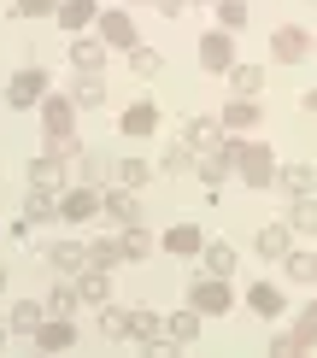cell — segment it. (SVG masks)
Returning <instances> with one entry per match:
<instances>
[{
    "mask_svg": "<svg viewBox=\"0 0 317 358\" xmlns=\"http://www.w3.org/2000/svg\"><path fill=\"white\" fill-rule=\"evenodd\" d=\"M188 306L194 311H211V317H230V306H235V294H230V282H223V276H194L188 282Z\"/></svg>",
    "mask_w": 317,
    "mask_h": 358,
    "instance_id": "obj_1",
    "label": "cell"
},
{
    "mask_svg": "<svg viewBox=\"0 0 317 358\" xmlns=\"http://www.w3.org/2000/svg\"><path fill=\"white\" fill-rule=\"evenodd\" d=\"M6 100H12V106H18V112L41 106V100H48V71H41V65H24L18 77L6 83Z\"/></svg>",
    "mask_w": 317,
    "mask_h": 358,
    "instance_id": "obj_2",
    "label": "cell"
},
{
    "mask_svg": "<svg viewBox=\"0 0 317 358\" xmlns=\"http://www.w3.org/2000/svg\"><path fill=\"white\" fill-rule=\"evenodd\" d=\"M235 165H241V176H247V188H270V182H276V159H270V147H241V159H235Z\"/></svg>",
    "mask_w": 317,
    "mask_h": 358,
    "instance_id": "obj_3",
    "label": "cell"
},
{
    "mask_svg": "<svg viewBox=\"0 0 317 358\" xmlns=\"http://www.w3.org/2000/svg\"><path fill=\"white\" fill-rule=\"evenodd\" d=\"M100 41H106V48H141L135 18H129V12H100Z\"/></svg>",
    "mask_w": 317,
    "mask_h": 358,
    "instance_id": "obj_4",
    "label": "cell"
},
{
    "mask_svg": "<svg viewBox=\"0 0 317 358\" xmlns=\"http://www.w3.org/2000/svg\"><path fill=\"white\" fill-rule=\"evenodd\" d=\"M288 235H294V223H265V229L253 235V252H259V259H288L294 252Z\"/></svg>",
    "mask_w": 317,
    "mask_h": 358,
    "instance_id": "obj_5",
    "label": "cell"
},
{
    "mask_svg": "<svg viewBox=\"0 0 317 358\" xmlns=\"http://www.w3.org/2000/svg\"><path fill=\"white\" fill-rule=\"evenodd\" d=\"M200 65H206V71H235V41H230V29H211V36L200 41Z\"/></svg>",
    "mask_w": 317,
    "mask_h": 358,
    "instance_id": "obj_6",
    "label": "cell"
},
{
    "mask_svg": "<svg viewBox=\"0 0 317 358\" xmlns=\"http://www.w3.org/2000/svg\"><path fill=\"white\" fill-rule=\"evenodd\" d=\"M270 48H276L282 65H300V59L311 53V36H306V29H294V24H282L276 36H270Z\"/></svg>",
    "mask_w": 317,
    "mask_h": 358,
    "instance_id": "obj_7",
    "label": "cell"
},
{
    "mask_svg": "<svg viewBox=\"0 0 317 358\" xmlns=\"http://www.w3.org/2000/svg\"><path fill=\"white\" fill-rule=\"evenodd\" d=\"M100 206H106V200H100L94 188H71L65 200H59V217H65V223H88V217L100 212Z\"/></svg>",
    "mask_w": 317,
    "mask_h": 358,
    "instance_id": "obj_8",
    "label": "cell"
},
{
    "mask_svg": "<svg viewBox=\"0 0 317 358\" xmlns=\"http://www.w3.org/2000/svg\"><path fill=\"white\" fill-rule=\"evenodd\" d=\"M36 347H41V352H71V347H77V329H71V317H48V323L36 329Z\"/></svg>",
    "mask_w": 317,
    "mask_h": 358,
    "instance_id": "obj_9",
    "label": "cell"
},
{
    "mask_svg": "<svg viewBox=\"0 0 317 358\" xmlns=\"http://www.w3.org/2000/svg\"><path fill=\"white\" fill-rule=\"evenodd\" d=\"M159 247H164V252H183V259H188V252H200V247H206V235L194 229V223H171V229L159 235Z\"/></svg>",
    "mask_w": 317,
    "mask_h": 358,
    "instance_id": "obj_10",
    "label": "cell"
},
{
    "mask_svg": "<svg viewBox=\"0 0 317 358\" xmlns=\"http://www.w3.org/2000/svg\"><path fill=\"white\" fill-rule=\"evenodd\" d=\"M183 136H188L194 147H200V153H211V147H223V141H230L218 117H188V124H183Z\"/></svg>",
    "mask_w": 317,
    "mask_h": 358,
    "instance_id": "obj_11",
    "label": "cell"
},
{
    "mask_svg": "<svg viewBox=\"0 0 317 358\" xmlns=\"http://www.w3.org/2000/svg\"><path fill=\"white\" fill-rule=\"evenodd\" d=\"M106 200V212L118 217V229H129V223H141V200H135L129 188H112V194H100Z\"/></svg>",
    "mask_w": 317,
    "mask_h": 358,
    "instance_id": "obj_12",
    "label": "cell"
},
{
    "mask_svg": "<svg viewBox=\"0 0 317 358\" xmlns=\"http://www.w3.org/2000/svg\"><path fill=\"white\" fill-rule=\"evenodd\" d=\"M71 100H77L83 112H94L100 100H106V83H100V71H77V83H71Z\"/></svg>",
    "mask_w": 317,
    "mask_h": 358,
    "instance_id": "obj_13",
    "label": "cell"
},
{
    "mask_svg": "<svg viewBox=\"0 0 317 358\" xmlns=\"http://www.w3.org/2000/svg\"><path fill=\"white\" fill-rule=\"evenodd\" d=\"M71 112H77V100H41V124H48V136H77V129H71Z\"/></svg>",
    "mask_w": 317,
    "mask_h": 358,
    "instance_id": "obj_14",
    "label": "cell"
},
{
    "mask_svg": "<svg viewBox=\"0 0 317 358\" xmlns=\"http://www.w3.org/2000/svg\"><path fill=\"white\" fill-rule=\"evenodd\" d=\"M276 182H282V194L306 200V194L317 188V171H311V165H282V171H276Z\"/></svg>",
    "mask_w": 317,
    "mask_h": 358,
    "instance_id": "obj_15",
    "label": "cell"
},
{
    "mask_svg": "<svg viewBox=\"0 0 317 358\" xmlns=\"http://www.w3.org/2000/svg\"><path fill=\"white\" fill-rule=\"evenodd\" d=\"M29 188H65V159H29Z\"/></svg>",
    "mask_w": 317,
    "mask_h": 358,
    "instance_id": "obj_16",
    "label": "cell"
},
{
    "mask_svg": "<svg viewBox=\"0 0 317 358\" xmlns=\"http://www.w3.org/2000/svg\"><path fill=\"white\" fill-rule=\"evenodd\" d=\"M94 18H100V6H94V0H59V24H65V29H77V36H83V29L94 24Z\"/></svg>",
    "mask_w": 317,
    "mask_h": 358,
    "instance_id": "obj_17",
    "label": "cell"
},
{
    "mask_svg": "<svg viewBox=\"0 0 317 358\" xmlns=\"http://www.w3.org/2000/svg\"><path fill=\"white\" fill-rule=\"evenodd\" d=\"M153 129H159V106L153 100H135L124 112V136H153Z\"/></svg>",
    "mask_w": 317,
    "mask_h": 358,
    "instance_id": "obj_18",
    "label": "cell"
},
{
    "mask_svg": "<svg viewBox=\"0 0 317 358\" xmlns=\"http://www.w3.org/2000/svg\"><path fill=\"white\" fill-rule=\"evenodd\" d=\"M77 306H83V288H77V282H53V288H48V311H53V317H71Z\"/></svg>",
    "mask_w": 317,
    "mask_h": 358,
    "instance_id": "obj_19",
    "label": "cell"
},
{
    "mask_svg": "<svg viewBox=\"0 0 317 358\" xmlns=\"http://www.w3.org/2000/svg\"><path fill=\"white\" fill-rule=\"evenodd\" d=\"M24 217H29V223H48V217H59L53 188H29V194H24Z\"/></svg>",
    "mask_w": 317,
    "mask_h": 358,
    "instance_id": "obj_20",
    "label": "cell"
},
{
    "mask_svg": "<svg viewBox=\"0 0 317 358\" xmlns=\"http://www.w3.org/2000/svg\"><path fill=\"white\" fill-rule=\"evenodd\" d=\"M48 259L59 264V271H83V264H88V247H83V241H53Z\"/></svg>",
    "mask_w": 317,
    "mask_h": 358,
    "instance_id": "obj_21",
    "label": "cell"
},
{
    "mask_svg": "<svg viewBox=\"0 0 317 358\" xmlns=\"http://www.w3.org/2000/svg\"><path fill=\"white\" fill-rule=\"evenodd\" d=\"M77 288H83V300H88V306H106V294H112V282H106V271H100V264H88V271L77 276Z\"/></svg>",
    "mask_w": 317,
    "mask_h": 358,
    "instance_id": "obj_22",
    "label": "cell"
},
{
    "mask_svg": "<svg viewBox=\"0 0 317 358\" xmlns=\"http://www.w3.org/2000/svg\"><path fill=\"white\" fill-rule=\"evenodd\" d=\"M71 65H77V71H100L106 65V48L88 41V36H77V41H71Z\"/></svg>",
    "mask_w": 317,
    "mask_h": 358,
    "instance_id": "obj_23",
    "label": "cell"
},
{
    "mask_svg": "<svg viewBox=\"0 0 317 358\" xmlns=\"http://www.w3.org/2000/svg\"><path fill=\"white\" fill-rule=\"evenodd\" d=\"M164 335H171V341H176V347H188V341H194V335H200V311H194V306H188V311H176V317H171V323H164Z\"/></svg>",
    "mask_w": 317,
    "mask_h": 358,
    "instance_id": "obj_24",
    "label": "cell"
},
{
    "mask_svg": "<svg viewBox=\"0 0 317 358\" xmlns=\"http://www.w3.org/2000/svg\"><path fill=\"white\" fill-rule=\"evenodd\" d=\"M218 124H223V129H253V124H259V106H253V100H230Z\"/></svg>",
    "mask_w": 317,
    "mask_h": 358,
    "instance_id": "obj_25",
    "label": "cell"
},
{
    "mask_svg": "<svg viewBox=\"0 0 317 358\" xmlns=\"http://www.w3.org/2000/svg\"><path fill=\"white\" fill-rule=\"evenodd\" d=\"M159 329H164L159 311H147V306H135V311H129V341H153Z\"/></svg>",
    "mask_w": 317,
    "mask_h": 358,
    "instance_id": "obj_26",
    "label": "cell"
},
{
    "mask_svg": "<svg viewBox=\"0 0 317 358\" xmlns=\"http://www.w3.org/2000/svg\"><path fill=\"white\" fill-rule=\"evenodd\" d=\"M41 323H48V317H41L36 300H18V306H12V329H18V335H36Z\"/></svg>",
    "mask_w": 317,
    "mask_h": 358,
    "instance_id": "obj_27",
    "label": "cell"
},
{
    "mask_svg": "<svg viewBox=\"0 0 317 358\" xmlns=\"http://www.w3.org/2000/svg\"><path fill=\"white\" fill-rule=\"evenodd\" d=\"M288 341H294V352H311V347H317V306H311V311H300V323H294V335H288Z\"/></svg>",
    "mask_w": 317,
    "mask_h": 358,
    "instance_id": "obj_28",
    "label": "cell"
},
{
    "mask_svg": "<svg viewBox=\"0 0 317 358\" xmlns=\"http://www.w3.org/2000/svg\"><path fill=\"white\" fill-rule=\"evenodd\" d=\"M200 252H206V271H211V276H230V271H235V247L211 241V247H200Z\"/></svg>",
    "mask_w": 317,
    "mask_h": 358,
    "instance_id": "obj_29",
    "label": "cell"
},
{
    "mask_svg": "<svg viewBox=\"0 0 317 358\" xmlns=\"http://www.w3.org/2000/svg\"><path fill=\"white\" fill-rule=\"evenodd\" d=\"M247 306H253V311H259V317H276V311H282V294H276V288H270V282H259V288H253V294H247Z\"/></svg>",
    "mask_w": 317,
    "mask_h": 358,
    "instance_id": "obj_30",
    "label": "cell"
},
{
    "mask_svg": "<svg viewBox=\"0 0 317 358\" xmlns=\"http://www.w3.org/2000/svg\"><path fill=\"white\" fill-rule=\"evenodd\" d=\"M100 335H106V341H124V335H129V311L106 306V311H100Z\"/></svg>",
    "mask_w": 317,
    "mask_h": 358,
    "instance_id": "obj_31",
    "label": "cell"
},
{
    "mask_svg": "<svg viewBox=\"0 0 317 358\" xmlns=\"http://www.w3.org/2000/svg\"><path fill=\"white\" fill-rule=\"evenodd\" d=\"M129 71H135V77H159L164 59H159L153 48H129Z\"/></svg>",
    "mask_w": 317,
    "mask_h": 358,
    "instance_id": "obj_32",
    "label": "cell"
},
{
    "mask_svg": "<svg viewBox=\"0 0 317 358\" xmlns=\"http://www.w3.org/2000/svg\"><path fill=\"white\" fill-rule=\"evenodd\" d=\"M230 83H235V94H259V88H265V71H259V65H235Z\"/></svg>",
    "mask_w": 317,
    "mask_h": 358,
    "instance_id": "obj_33",
    "label": "cell"
},
{
    "mask_svg": "<svg viewBox=\"0 0 317 358\" xmlns=\"http://www.w3.org/2000/svg\"><path fill=\"white\" fill-rule=\"evenodd\" d=\"M88 264H100V271H106V264H124V247H118V235H112V241H88Z\"/></svg>",
    "mask_w": 317,
    "mask_h": 358,
    "instance_id": "obj_34",
    "label": "cell"
},
{
    "mask_svg": "<svg viewBox=\"0 0 317 358\" xmlns=\"http://www.w3.org/2000/svg\"><path fill=\"white\" fill-rule=\"evenodd\" d=\"M12 18H59V0H12Z\"/></svg>",
    "mask_w": 317,
    "mask_h": 358,
    "instance_id": "obj_35",
    "label": "cell"
},
{
    "mask_svg": "<svg viewBox=\"0 0 317 358\" xmlns=\"http://www.w3.org/2000/svg\"><path fill=\"white\" fill-rule=\"evenodd\" d=\"M282 264H288V276H294V282H317V252H288Z\"/></svg>",
    "mask_w": 317,
    "mask_h": 358,
    "instance_id": "obj_36",
    "label": "cell"
},
{
    "mask_svg": "<svg viewBox=\"0 0 317 358\" xmlns=\"http://www.w3.org/2000/svg\"><path fill=\"white\" fill-rule=\"evenodd\" d=\"M294 229L300 235H317V200L306 194V200H294Z\"/></svg>",
    "mask_w": 317,
    "mask_h": 358,
    "instance_id": "obj_37",
    "label": "cell"
},
{
    "mask_svg": "<svg viewBox=\"0 0 317 358\" xmlns=\"http://www.w3.org/2000/svg\"><path fill=\"white\" fill-rule=\"evenodd\" d=\"M194 165V147H183V141H171V147H164V171H171V176H183Z\"/></svg>",
    "mask_w": 317,
    "mask_h": 358,
    "instance_id": "obj_38",
    "label": "cell"
},
{
    "mask_svg": "<svg viewBox=\"0 0 317 358\" xmlns=\"http://www.w3.org/2000/svg\"><path fill=\"white\" fill-rule=\"evenodd\" d=\"M118 247H124V259L135 264V259H147V235H135V223L129 229H118Z\"/></svg>",
    "mask_w": 317,
    "mask_h": 358,
    "instance_id": "obj_39",
    "label": "cell"
},
{
    "mask_svg": "<svg viewBox=\"0 0 317 358\" xmlns=\"http://www.w3.org/2000/svg\"><path fill=\"white\" fill-rule=\"evenodd\" d=\"M118 182H124V188H141V182H147V165H141V159H118Z\"/></svg>",
    "mask_w": 317,
    "mask_h": 358,
    "instance_id": "obj_40",
    "label": "cell"
},
{
    "mask_svg": "<svg viewBox=\"0 0 317 358\" xmlns=\"http://www.w3.org/2000/svg\"><path fill=\"white\" fill-rule=\"evenodd\" d=\"M218 18H223V29H241L247 24V6L241 0H218Z\"/></svg>",
    "mask_w": 317,
    "mask_h": 358,
    "instance_id": "obj_41",
    "label": "cell"
},
{
    "mask_svg": "<svg viewBox=\"0 0 317 358\" xmlns=\"http://www.w3.org/2000/svg\"><path fill=\"white\" fill-rule=\"evenodd\" d=\"M48 141H53V159H77V153H83L77 136H48Z\"/></svg>",
    "mask_w": 317,
    "mask_h": 358,
    "instance_id": "obj_42",
    "label": "cell"
},
{
    "mask_svg": "<svg viewBox=\"0 0 317 358\" xmlns=\"http://www.w3.org/2000/svg\"><path fill=\"white\" fill-rule=\"evenodd\" d=\"M300 106H306V112L317 117V88H306V94H300Z\"/></svg>",
    "mask_w": 317,
    "mask_h": 358,
    "instance_id": "obj_43",
    "label": "cell"
},
{
    "mask_svg": "<svg viewBox=\"0 0 317 358\" xmlns=\"http://www.w3.org/2000/svg\"><path fill=\"white\" fill-rule=\"evenodd\" d=\"M6 329H12V323H0V347H6Z\"/></svg>",
    "mask_w": 317,
    "mask_h": 358,
    "instance_id": "obj_44",
    "label": "cell"
},
{
    "mask_svg": "<svg viewBox=\"0 0 317 358\" xmlns=\"http://www.w3.org/2000/svg\"><path fill=\"white\" fill-rule=\"evenodd\" d=\"M0 288H6V264H0Z\"/></svg>",
    "mask_w": 317,
    "mask_h": 358,
    "instance_id": "obj_45",
    "label": "cell"
},
{
    "mask_svg": "<svg viewBox=\"0 0 317 358\" xmlns=\"http://www.w3.org/2000/svg\"><path fill=\"white\" fill-rule=\"evenodd\" d=\"M183 6H194V0H183Z\"/></svg>",
    "mask_w": 317,
    "mask_h": 358,
    "instance_id": "obj_46",
    "label": "cell"
}]
</instances>
